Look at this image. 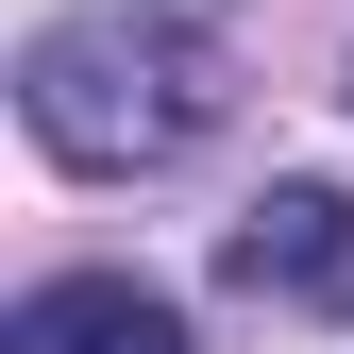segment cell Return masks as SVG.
<instances>
[{"label":"cell","instance_id":"1","mask_svg":"<svg viewBox=\"0 0 354 354\" xmlns=\"http://www.w3.org/2000/svg\"><path fill=\"white\" fill-rule=\"evenodd\" d=\"M219 34L169 17V0H84V17H34L17 34V136L84 169V186H136V169L203 152L219 136Z\"/></svg>","mask_w":354,"mask_h":354},{"label":"cell","instance_id":"2","mask_svg":"<svg viewBox=\"0 0 354 354\" xmlns=\"http://www.w3.org/2000/svg\"><path fill=\"white\" fill-rule=\"evenodd\" d=\"M219 270L253 304H304V321H354V186H270L219 236Z\"/></svg>","mask_w":354,"mask_h":354},{"label":"cell","instance_id":"3","mask_svg":"<svg viewBox=\"0 0 354 354\" xmlns=\"http://www.w3.org/2000/svg\"><path fill=\"white\" fill-rule=\"evenodd\" d=\"M0 354H186V304L152 270H51L0 304Z\"/></svg>","mask_w":354,"mask_h":354}]
</instances>
